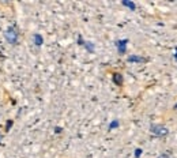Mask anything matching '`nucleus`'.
Returning a JSON list of instances; mask_svg holds the SVG:
<instances>
[{
    "label": "nucleus",
    "mask_w": 177,
    "mask_h": 158,
    "mask_svg": "<svg viewBox=\"0 0 177 158\" xmlns=\"http://www.w3.org/2000/svg\"><path fill=\"white\" fill-rule=\"evenodd\" d=\"M150 131L157 136H166L167 134H169V129H167L166 127L161 126V124H153V126L150 127Z\"/></svg>",
    "instance_id": "nucleus-1"
},
{
    "label": "nucleus",
    "mask_w": 177,
    "mask_h": 158,
    "mask_svg": "<svg viewBox=\"0 0 177 158\" xmlns=\"http://www.w3.org/2000/svg\"><path fill=\"white\" fill-rule=\"evenodd\" d=\"M127 42H128V40H120V41H117V42H116L117 49H119V53H126Z\"/></svg>",
    "instance_id": "nucleus-2"
},
{
    "label": "nucleus",
    "mask_w": 177,
    "mask_h": 158,
    "mask_svg": "<svg viewBox=\"0 0 177 158\" xmlns=\"http://www.w3.org/2000/svg\"><path fill=\"white\" fill-rule=\"evenodd\" d=\"M113 81H115V83H116V85L121 86V85H123V76L120 74H115V75H113Z\"/></svg>",
    "instance_id": "nucleus-3"
},
{
    "label": "nucleus",
    "mask_w": 177,
    "mask_h": 158,
    "mask_svg": "<svg viewBox=\"0 0 177 158\" xmlns=\"http://www.w3.org/2000/svg\"><path fill=\"white\" fill-rule=\"evenodd\" d=\"M128 61H136V63H140V61H145V59L143 57H139V56H129L128 57Z\"/></svg>",
    "instance_id": "nucleus-4"
},
{
    "label": "nucleus",
    "mask_w": 177,
    "mask_h": 158,
    "mask_svg": "<svg viewBox=\"0 0 177 158\" xmlns=\"http://www.w3.org/2000/svg\"><path fill=\"white\" fill-rule=\"evenodd\" d=\"M123 4H124V6H127V7H128V8H131L132 11H134V10H135V8H136L135 3H132V1H127V0H126V1H123Z\"/></svg>",
    "instance_id": "nucleus-5"
},
{
    "label": "nucleus",
    "mask_w": 177,
    "mask_h": 158,
    "mask_svg": "<svg viewBox=\"0 0 177 158\" xmlns=\"http://www.w3.org/2000/svg\"><path fill=\"white\" fill-rule=\"evenodd\" d=\"M116 127H119V121H117V120H113V121L110 123L109 129H113V128H116Z\"/></svg>",
    "instance_id": "nucleus-6"
},
{
    "label": "nucleus",
    "mask_w": 177,
    "mask_h": 158,
    "mask_svg": "<svg viewBox=\"0 0 177 158\" xmlns=\"http://www.w3.org/2000/svg\"><path fill=\"white\" fill-rule=\"evenodd\" d=\"M142 153H143V151H142V148H136V150H135V157L139 158L142 155Z\"/></svg>",
    "instance_id": "nucleus-7"
},
{
    "label": "nucleus",
    "mask_w": 177,
    "mask_h": 158,
    "mask_svg": "<svg viewBox=\"0 0 177 158\" xmlns=\"http://www.w3.org/2000/svg\"><path fill=\"white\" fill-rule=\"evenodd\" d=\"M84 45L87 46V49L90 52H93V45H91V42H84Z\"/></svg>",
    "instance_id": "nucleus-8"
},
{
    "label": "nucleus",
    "mask_w": 177,
    "mask_h": 158,
    "mask_svg": "<svg viewBox=\"0 0 177 158\" xmlns=\"http://www.w3.org/2000/svg\"><path fill=\"white\" fill-rule=\"evenodd\" d=\"M158 158H170V157H169V155H167V154H161V155H159V157H158Z\"/></svg>",
    "instance_id": "nucleus-9"
},
{
    "label": "nucleus",
    "mask_w": 177,
    "mask_h": 158,
    "mask_svg": "<svg viewBox=\"0 0 177 158\" xmlns=\"http://www.w3.org/2000/svg\"><path fill=\"white\" fill-rule=\"evenodd\" d=\"M174 51H176V53H174V56H173V57H174V60H177V46L174 48Z\"/></svg>",
    "instance_id": "nucleus-10"
},
{
    "label": "nucleus",
    "mask_w": 177,
    "mask_h": 158,
    "mask_svg": "<svg viewBox=\"0 0 177 158\" xmlns=\"http://www.w3.org/2000/svg\"><path fill=\"white\" fill-rule=\"evenodd\" d=\"M173 109H177V102H176V104H174V105H173Z\"/></svg>",
    "instance_id": "nucleus-11"
}]
</instances>
